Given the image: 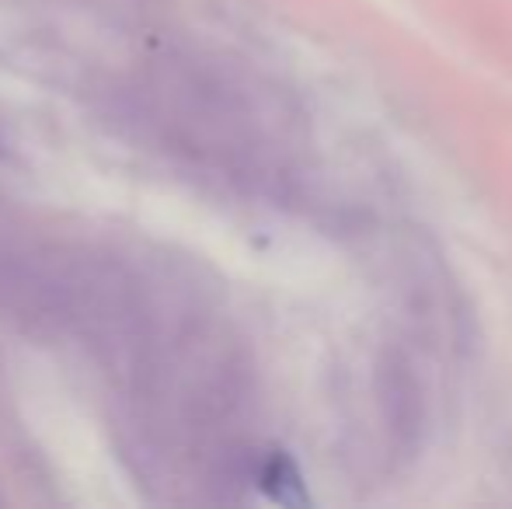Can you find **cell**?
<instances>
[{
  "label": "cell",
  "mask_w": 512,
  "mask_h": 509,
  "mask_svg": "<svg viewBox=\"0 0 512 509\" xmlns=\"http://www.w3.org/2000/svg\"><path fill=\"white\" fill-rule=\"evenodd\" d=\"M258 485H262L265 496H269L272 503H279V506H293V509L310 506L304 475H300V468L293 464V457L283 454V450H272V454L262 461Z\"/></svg>",
  "instance_id": "obj_1"
}]
</instances>
